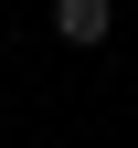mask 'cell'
I'll use <instances>...</instances> for the list:
<instances>
[{
	"label": "cell",
	"mask_w": 138,
	"mask_h": 148,
	"mask_svg": "<svg viewBox=\"0 0 138 148\" xmlns=\"http://www.w3.org/2000/svg\"><path fill=\"white\" fill-rule=\"evenodd\" d=\"M53 32H64V42H106L117 32V0H53Z\"/></svg>",
	"instance_id": "cell-1"
}]
</instances>
